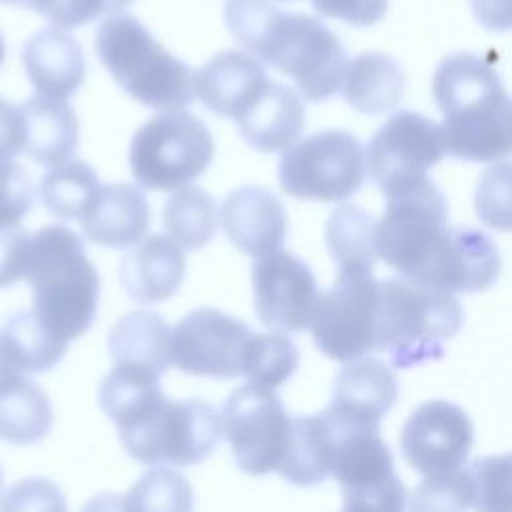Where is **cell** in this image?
Masks as SVG:
<instances>
[{"mask_svg":"<svg viewBox=\"0 0 512 512\" xmlns=\"http://www.w3.org/2000/svg\"><path fill=\"white\" fill-rule=\"evenodd\" d=\"M224 20L244 48L292 76L308 100L320 102L340 90L346 50L318 18L282 12L270 0H226Z\"/></svg>","mask_w":512,"mask_h":512,"instance_id":"obj_1","label":"cell"},{"mask_svg":"<svg viewBox=\"0 0 512 512\" xmlns=\"http://www.w3.org/2000/svg\"><path fill=\"white\" fill-rule=\"evenodd\" d=\"M444 120V152L468 162L504 158L512 144L510 100L498 72L474 54L444 58L432 78Z\"/></svg>","mask_w":512,"mask_h":512,"instance_id":"obj_2","label":"cell"},{"mask_svg":"<svg viewBox=\"0 0 512 512\" xmlns=\"http://www.w3.org/2000/svg\"><path fill=\"white\" fill-rule=\"evenodd\" d=\"M26 282L34 296V316L64 342L82 336L98 306L100 280L82 240L62 224L30 236Z\"/></svg>","mask_w":512,"mask_h":512,"instance_id":"obj_3","label":"cell"},{"mask_svg":"<svg viewBox=\"0 0 512 512\" xmlns=\"http://www.w3.org/2000/svg\"><path fill=\"white\" fill-rule=\"evenodd\" d=\"M462 306L452 292L406 278L378 282L374 350L396 368L444 356V344L462 328Z\"/></svg>","mask_w":512,"mask_h":512,"instance_id":"obj_4","label":"cell"},{"mask_svg":"<svg viewBox=\"0 0 512 512\" xmlns=\"http://www.w3.org/2000/svg\"><path fill=\"white\" fill-rule=\"evenodd\" d=\"M94 48L118 86L150 108H184L196 98L194 72L134 16H108L96 30Z\"/></svg>","mask_w":512,"mask_h":512,"instance_id":"obj_5","label":"cell"},{"mask_svg":"<svg viewBox=\"0 0 512 512\" xmlns=\"http://www.w3.org/2000/svg\"><path fill=\"white\" fill-rule=\"evenodd\" d=\"M116 428L134 460L152 466H190L216 448L220 414L204 400H174L156 390L122 416Z\"/></svg>","mask_w":512,"mask_h":512,"instance_id":"obj_6","label":"cell"},{"mask_svg":"<svg viewBox=\"0 0 512 512\" xmlns=\"http://www.w3.org/2000/svg\"><path fill=\"white\" fill-rule=\"evenodd\" d=\"M214 142L206 124L182 110H164L140 126L130 144V170L150 190H178L212 162Z\"/></svg>","mask_w":512,"mask_h":512,"instance_id":"obj_7","label":"cell"},{"mask_svg":"<svg viewBox=\"0 0 512 512\" xmlns=\"http://www.w3.org/2000/svg\"><path fill=\"white\" fill-rule=\"evenodd\" d=\"M376 222V254L402 278L416 282L446 230V198L440 188L420 176L392 192Z\"/></svg>","mask_w":512,"mask_h":512,"instance_id":"obj_8","label":"cell"},{"mask_svg":"<svg viewBox=\"0 0 512 512\" xmlns=\"http://www.w3.org/2000/svg\"><path fill=\"white\" fill-rule=\"evenodd\" d=\"M278 176L282 190L294 198L344 200L366 176L362 144L344 130L316 132L284 150Z\"/></svg>","mask_w":512,"mask_h":512,"instance_id":"obj_9","label":"cell"},{"mask_svg":"<svg viewBox=\"0 0 512 512\" xmlns=\"http://www.w3.org/2000/svg\"><path fill=\"white\" fill-rule=\"evenodd\" d=\"M290 416L268 388L246 384L222 406L220 432L232 448L240 470L262 476L278 468L290 436Z\"/></svg>","mask_w":512,"mask_h":512,"instance_id":"obj_10","label":"cell"},{"mask_svg":"<svg viewBox=\"0 0 512 512\" xmlns=\"http://www.w3.org/2000/svg\"><path fill=\"white\" fill-rule=\"evenodd\" d=\"M378 280L338 272L332 288L316 294L310 322L314 342L332 360H352L374 350Z\"/></svg>","mask_w":512,"mask_h":512,"instance_id":"obj_11","label":"cell"},{"mask_svg":"<svg viewBox=\"0 0 512 512\" xmlns=\"http://www.w3.org/2000/svg\"><path fill=\"white\" fill-rule=\"evenodd\" d=\"M334 428L330 474L342 488L344 508L402 510L406 488L394 472L392 452L380 438V430H354L336 424Z\"/></svg>","mask_w":512,"mask_h":512,"instance_id":"obj_12","label":"cell"},{"mask_svg":"<svg viewBox=\"0 0 512 512\" xmlns=\"http://www.w3.org/2000/svg\"><path fill=\"white\" fill-rule=\"evenodd\" d=\"M440 126L412 110L392 114L366 146V168L384 194L408 184L444 156Z\"/></svg>","mask_w":512,"mask_h":512,"instance_id":"obj_13","label":"cell"},{"mask_svg":"<svg viewBox=\"0 0 512 512\" xmlns=\"http://www.w3.org/2000/svg\"><path fill=\"white\" fill-rule=\"evenodd\" d=\"M250 336L242 320L214 308H198L170 332V362L186 374L234 378L242 370Z\"/></svg>","mask_w":512,"mask_h":512,"instance_id":"obj_14","label":"cell"},{"mask_svg":"<svg viewBox=\"0 0 512 512\" xmlns=\"http://www.w3.org/2000/svg\"><path fill=\"white\" fill-rule=\"evenodd\" d=\"M472 438V422L460 406L446 400H428L404 422L400 448L416 472L436 476L466 462Z\"/></svg>","mask_w":512,"mask_h":512,"instance_id":"obj_15","label":"cell"},{"mask_svg":"<svg viewBox=\"0 0 512 512\" xmlns=\"http://www.w3.org/2000/svg\"><path fill=\"white\" fill-rule=\"evenodd\" d=\"M254 310L272 330L302 332L308 328L316 300V280L310 268L288 250H272L252 264Z\"/></svg>","mask_w":512,"mask_h":512,"instance_id":"obj_16","label":"cell"},{"mask_svg":"<svg viewBox=\"0 0 512 512\" xmlns=\"http://www.w3.org/2000/svg\"><path fill=\"white\" fill-rule=\"evenodd\" d=\"M498 272L500 254L488 234L448 224L416 282L446 292H478L488 288Z\"/></svg>","mask_w":512,"mask_h":512,"instance_id":"obj_17","label":"cell"},{"mask_svg":"<svg viewBox=\"0 0 512 512\" xmlns=\"http://www.w3.org/2000/svg\"><path fill=\"white\" fill-rule=\"evenodd\" d=\"M398 398V380L378 358H352L334 378L332 402L326 408L340 428L380 430L382 416Z\"/></svg>","mask_w":512,"mask_h":512,"instance_id":"obj_18","label":"cell"},{"mask_svg":"<svg viewBox=\"0 0 512 512\" xmlns=\"http://www.w3.org/2000/svg\"><path fill=\"white\" fill-rule=\"evenodd\" d=\"M220 224L230 242L254 258L280 248L286 238L282 202L258 186L230 192L222 202Z\"/></svg>","mask_w":512,"mask_h":512,"instance_id":"obj_19","label":"cell"},{"mask_svg":"<svg viewBox=\"0 0 512 512\" xmlns=\"http://www.w3.org/2000/svg\"><path fill=\"white\" fill-rule=\"evenodd\" d=\"M268 84L262 62L242 50H224L194 74V96L218 116L232 120Z\"/></svg>","mask_w":512,"mask_h":512,"instance_id":"obj_20","label":"cell"},{"mask_svg":"<svg viewBox=\"0 0 512 512\" xmlns=\"http://www.w3.org/2000/svg\"><path fill=\"white\" fill-rule=\"evenodd\" d=\"M182 248L166 234L142 236L120 262V282L136 302H162L182 284Z\"/></svg>","mask_w":512,"mask_h":512,"instance_id":"obj_21","label":"cell"},{"mask_svg":"<svg viewBox=\"0 0 512 512\" xmlns=\"http://www.w3.org/2000/svg\"><path fill=\"white\" fill-rule=\"evenodd\" d=\"M84 236L106 248L136 244L150 226V208L144 192L130 184L100 186L90 206L80 216Z\"/></svg>","mask_w":512,"mask_h":512,"instance_id":"obj_22","label":"cell"},{"mask_svg":"<svg viewBox=\"0 0 512 512\" xmlns=\"http://www.w3.org/2000/svg\"><path fill=\"white\" fill-rule=\"evenodd\" d=\"M304 104L296 90L270 82L234 122L242 138L260 152H284L302 134Z\"/></svg>","mask_w":512,"mask_h":512,"instance_id":"obj_23","label":"cell"},{"mask_svg":"<svg viewBox=\"0 0 512 512\" xmlns=\"http://www.w3.org/2000/svg\"><path fill=\"white\" fill-rule=\"evenodd\" d=\"M22 62L38 94L52 98L72 96L86 74L80 44L58 26L36 32L24 46Z\"/></svg>","mask_w":512,"mask_h":512,"instance_id":"obj_24","label":"cell"},{"mask_svg":"<svg viewBox=\"0 0 512 512\" xmlns=\"http://www.w3.org/2000/svg\"><path fill=\"white\" fill-rule=\"evenodd\" d=\"M24 152L42 166H56L72 156L78 144V118L64 98L32 96L20 106Z\"/></svg>","mask_w":512,"mask_h":512,"instance_id":"obj_25","label":"cell"},{"mask_svg":"<svg viewBox=\"0 0 512 512\" xmlns=\"http://www.w3.org/2000/svg\"><path fill=\"white\" fill-rule=\"evenodd\" d=\"M336 428L326 410L290 420V436L276 472L296 484L314 486L330 474Z\"/></svg>","mask_w":512,"mask_h":512,"instance_id":"obj_26","label":"cell"},{"mask_svg":"<svg viewBox=\"0 0 512 512\" xmlns=\"http://www.w3.org/2000/svg\"><path fill=\"white\" fill-rule=\"evenodd\" d=\"M108 348L114 364L136 366L162 376L170 362V328L160 314L136 310L112 326Z\"/></svg>","mask_w":512,"mask_h":512,"instance_id":"obj_27","label":"cell"},{"mask_svg":"<svg viewBox=\"0 0 512 512\" xmlns=\"http://www.w3.org/2000/svg\"><path fill=\"white\" fill-rule=\"evenodd\" d=\"M404 84V72L394 58L364 52L346 64L340 88L346 102L358 112L382 114L400 102Z\"/></svg>","mask_w":512,"mask_h":512,"instance_id":"obj_28","label":"cell"},{"mask_svg":"<svg viewBox=\"0 0 512 512\" xmlns=\"http://www.w3.org/2000/svg\"><path fill=\"white\" fill-rule=\"evenodd\" d=\"M52 426V406L42 388L24 374L0 386V438L26 446L40 442Z\"/></svg>","mask_w":512,"mask_h":512,"instance_id":"obj_29","label":"cell"},{"mask_svg":"<svg viewBox=\"0 0 512 512\" xmlns=\"http://www.w3.org/2000/svg\"><path fill=\"white\" fill-rule=\"evenodd\" d=\"M376 222L354 204L338 206L324 228L326 246L340 272L372 274L376 262Z\"/></svg>","mask_w":512,"mask_h":512,"instance_id":"obj_30","label":"cell"},{"mask_svg":"<svg viewBox=\"0 0 512 512\" xmlns=\"http://www.w3.org/2000/svg\"><path fill=\"white\" fill-rule=\"evenodd\" d=\"M0 342L22 374L52 370L68 348V342L54 336L32 310L12 314L0 330Z\"/></svg>","mask_w":512,"mask_h":512,"instance_id":"obj_31","label":"cell"},{"mask_svg":"<svg viewBox=\"0 0 512 512\" xmlns=\"http://www.w3.org/2000/svg\"><path fill=\"white\" fill-rule=\"evenodd\" d=\"M162 222L178 246L202 248L212 240L218 226L214 200L200 186H182L166 200Z\"/></svg>","mask_w":512,"mask_h":512,"instance_id":"obj_32","label":"cell"},{"mask_svg":"<svg viewBox=\"0 0 512 512\" xmlns=\"http://www.w3.org/2000/svg\"><path fill=\"white\" fill-rule=\"evenodd\" d=\"M100 190L96 172L82 160H64L40 180V200L58 218H80Z\"/></svg>","mask_w":512,"mask_h":512,"instance_id":"obj_33","label":"cell"},{"mask_svg":"<svg viewBox=\"0 0 512 512\" xmlns=\"http://www.w3.org/2000/svg\"><path fill=\"white\" fill-rule=\"evenodd\" d=\"M298 348L282 332L252 334L242 356V370L252 384L276 388L298 368Z\"/></svg>","mask_w":512,"mask_h":512,"instance_id":"obj_34","label":"cell"},{"mask_svg":"<svg viewBox=\"0 0 512 512\" xmlns=\"http://www.w3.org/2000/svg\"><path fill=\"white\" fill-rule=\"evenodd\" d=\"M124 508L132 510H190L192 488L184 474L172 468L144 472L124 496Z\"/></svg>","mask_w":512,"mask_h":512,"instance_id":"obj_35","label":"cell"},{"mask_svg":"<svg viewBox=\"0 0 512 512\" xmlns=\"http://www.w3.org/2000/svg\"><path fill=\"white\" fill-rule=\"evenodd\" d=\"M476 504V488L468 468L426 476L410 496L412 510H466Z\"/></svg>","mask_w":512,"mask_h":512,"instance_id":"obj_36","label":"cell"},{"mask_svg":"<svg viewBox=\"0 0 512 512\" xmlns=\"http://www.w3.org/2000/svg\"><path fill=\"white\" fill-rule=\"evenodd\" d=\"M468 470L476 488V510H510V456L476 458Z\"/></svg>","mask_w":512,"mask_h":512,"instance_id":"obj_37","label":"cell"},{"mask_svg":"<svg viewBox=\"0 0 512 512\" xmlns=\"http://www.w3.org/2000/svg\"><path fill=\"white\" fill-rule=\"evenodd\" d=\"M476 212L494 228H510V164L488 168L476 188Z\"/></svg>","mask_w":512,"mask_h":512,"instance_id":"obj_38","label":"cell"},{"mask_svg":"<svg viewBox=\"0 0 512 512\" xmlns=\"http://www.w3.org/2000/svg\"><path fill=\"white\" fill-rule=\"evenodd\" d=\"M32 202L34 190L28 172L12 158L0 160V228L20 224Z\"/></svg>","mask_w":512,"mask_h":512,"instance_id":"obj_39","label":"cell"},{"mask_svg":"<svg viewBox=\"0 0 512 512\" xmlns=\"http://www.w3.org/2000/svg\"><path fill=\"white\" fill-rule=\"evenodd\" d=\"M126 4L128 0H30L28 8L58 28H78Z\"/></svg>","mask_w":512,"mask_h":512,"instance_id":"obj_40","label":"cell"},{"mask_svg":"<svg viewBox=\"0 0 512 512\" xmlns=\"http://www.w3.org/2000/svg\"><path fill=\"white\" fill-rule=\"evenodd\" d=\"M2 510H64L60 490L46 478H28L14 484L0 502Z\"/></svg>","mask_w":512,"mask_h":512,"instance_id":"obj_41","label":"cell"},{"mask_svg":"<svg viewBox=\"0 0 512 512\" xmlns=\"http://www.w3.org/2000/svg\"><path fill=\"white\" fill-rule=\"evenodd\" d=\"M30 234L16 226L0 228V290L16 284L26 272Z\"/></svg>","mask_w":512,"mask_h":512,"instance_id":"obj_42","label":"cell"},{"mask_svg":"<svg viewBox=\"0 0 512 512\" xmlns=\"http://www.w3.org/2000/svg\"><path fill=\"white\" fill-rule=\"evenodd\" d=\"M318 14L354 26H370L382 20L388 0H312Z\"/></svg>","mask_w":512,"mask_h":512,"instance_id":"obj_43","label":"cell"},{"mask_svg":"<svg viewBox=\"0 0 512 512\" xmlns=\"http://www.w3.org/2000/svg\"><path fill=\"white\" fill-rule=\"evenodd\" d=\"M24 150V126L18 106L0 98V160L14 158Z\"/></svg>","mask_w":512,"mask_h":512,"instance_id":"obj_44","label":"cell"},{"mask_svg":"<svg viewBox=\"0 0 512 512\" xmlns=\"http://www.w3.org/2000/svg\"><path fill=\"white\" fill-rule=\"evenodd\" d=\"M472 10L486 28L508 30L512 22V0H472Z\"/></svg>","mask_w":512,"mask_h":512,"instance_id":"obj_45","label":"cell"},{"mask_svg":"<svg viewBox=\"0 0 512 512\" xmlns=\"http://www.w3.org/2000/svg\"><path fill=\"white\" fill-rule=\"evenodd\" d=\"M20 374H22V372L14 366V362L10 360L8 352L4 350V346H2V342H0V386H4L6 382L18 378Z\"/></svg>","mask_w":512,"mask_h":512,"instance_id":"obj_46","label":"cell"},{"mask_svg":"<svg viewBox=\"0 0 512 512\" xmlns=\"http://www.w3.org/2000/svg\"><path fill=\"white\" fill-rule=\"evenodd\" d=\"M2 4H16V6H24V8H28V2L30 0H0Z\"/></svg>","mask_w":512,"mask_h":512,"instance_id":"obj_47","label":"cell"},{"mask_svg":"<svg viewBox=\"0 0 512 512\" xmlns=\"http://www.w3.org/2000/svg\"><path fill=\"white\" fill-rule=\"evenodd\" d=\"M4 54H6V48H4V40H2V36H0V64H2V60H4Z\"/></svg>","mask_w":512,"mask_h":512,"instance_id":"obj_48","label":"cell"},{"mask_svg":"<svg viewBox=\"0 0 512 512\" xmlns=\"http://www.w3.org/2000/svg\"><path fill=\"white\" fill-rule=\"evenodd\" d=\"M0 488H2V472H0Z\"/></svg>","mask_w":512,"mask_h":512,"instance_id":"obj_49","label":"cell"},{"mask_svg":"<svg viewBox=\"0 0 512 512\" xmlns=\"http://www.w3.org/2000/svg\"><path fill=\"white\" fill-rule=\"evenodd\" d=\"M276 2H292V0H276Z\"/></svg>","mask_w":512,"mask_h":512,"instance_id":"obj_50","label":"cell"},{"mask_svg":"<svg viewBox=\"0 0 512 512\" xmlns=\"http://www.w3.org/2000/svg\"><path fill=\"white\" fill-rule=\"evenodd\" d=\"M128 2H130V0H128Z\"/></svg>","mask_w":512,"mask_h":512,"instance_id":"obj_51","label":"cell"}]
</instances>
